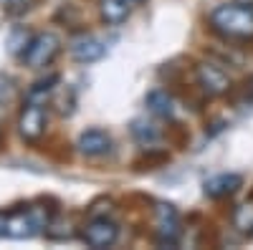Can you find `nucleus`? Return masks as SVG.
I'll return each instance as SVG.
<instances>
[{
	"mask_svg": "<svg viewBox=\"0 0 253 250\" xmlns=\"http://www.w3.org/2000/svg\"><path fill=\"white\" fill-rule=\"evenodd\" d=\"M208 23L220 38L246 43L253 40V5L248 3H220L210 10Z\"/></svg>",
	"mask_w": 253,
	"mask_h": 250,
	"instance_id": "f257e3e1",
	"label": "nucleus"
},
{
	"mask_svg": "<svg viewBox=\"0 0 253 250\" xmlns=\"http://www.w3.org/2000/svg\"><path fill=\"white\" fill-rule=\"evenodd\" d=\"M51 222V215L46 213V207H28V210H15L3 217V235L15 238V240H26L38 233H43Z\"/></svg>",
	"mask_w": 253,
	"mask_h": 250,
	"instance_id": "f03ea898",
	"label": "nucleus"
},
{
	"mask_svg": "<svg viewBox=\"0 0 253 250\" xmlns=\"http://www.w3.org/2000/svg\"><path fill=\"white\" fill-rule=\"evenodd\" d=\"M58 53H61V38L56 33H51V31H41V33H36V36H31L26 40L20 58H23L26 69L43 71L53 64Z\"/></svg>",
	"mask_w": 253,
	"mask_h": 250,
	"instance_id": "7ed1b4c3",
	"label": "nucleus"
},
{
	"mask_svg": "<svg viewBox=\"0 0 253 250\" xmlns=\"http://www.w3.org/2000/svg\"><path fill=\"white\" fill-rule=\"evenodd\" d=\"M81 240L86 243L89 248L94 250H101V248H112L117 240H119V225L107 217V215H91L86 222L81 225Z\"/></svg>",
	"mask_w": 253,
	"mask_h": 250,
	"instance_id": "20e7f679",
	"label": "nucleus"
},
{
	"mask_svg": "<svg viewBox=\"0 0 253 250\" xmlns=\"http://www.w3.org/2000/svg\"><path fill=\"white\" fill-rule=\"evenodd\" d=\"M182 235V222L172 205H155V243L162 248H175Z\"/></svg>",
	"mask_w": 253,
	"mask_h": 250,
	"instance_id": "39448f33",
	"label": "nucleus"
},
{
	"mask_svg": "<svg viewBox=\"0 0 253 250\" xmlns=\"http://www.w3.org/2000/svg\"><path fill=\"white\" fill-rule=\"evenodd\" d=\"M46 127H48V114L43 109V104L28 101L18 114V134H20V139L28 142V144H36L46 134Z\"/></svg>",
	"mask_w": 253,
	"mask_h": 250,
	"instance_id": "423d86ee",
	"label": "nucleus"
},
{
	"mask_svg": "<svg viewBox=\"0 0 253 250\" xmlns=\"http://www.w3.org/2000/svg\"><path fill=\"white\" fill-rule=\"evenodd\" d=\"M195 81L205 96H225L233 89L230 76L213 61H203V64L195 66Z\"/></svg>",
	"mask_w": 253,
	"mask_h": 250,
	"instance_id": "0eeeda50",
	"label": "nucleus"
},
{
	"mask_svg": "<svg viewBox=\"0 0 253 250\" xmlns=\"http://www.w3.org/2000/svg\"><path fill=\"white\" fill-rule=\"evenodd\" d=\"M69 53L76 64H96L107 53V46L91 33H81L69 43Z\"/></svg>",
	"mask_w": 253,
	"mask_h": 250,
	"instance_id": "6e6552de",
	"label": "nucleus"
},
{
	"mask_svg": "<svg viewBox=\"0 0 253 250\" xmlns=\"http://www.w3.org/2000/svg\"><path fill=\"white\" fill-rule=\"evenodd\" d=\"M76 147L84 157H107L112 149H114V142H112V134L104 132V129H86L81 132Z\"/></svg>",
	"mask_w": 253,
	"mask_h": 250,
	"instance_id": "1a4fd4ad",
	"label": "nucleus"
},
{
	"mask_svg": "<svg viewBox=\"0 0 253 250\" xmlns=\"http://www.w3.org/2000/svg\"><path fill=\"white\" fill-rule=\"evenodd\" d=\"M243 187V177L236 175V172H223V175H215L205 182V195L210 200H223V197H230L236 195Z\"/></svg>",
	"mask_w": 253,
	"mask_h": 250,
	"instance_id": "9d476101",
	"label": "nucleus"
},
{
	"mask_svg": "<svg viewBox=\"0 0 253 250\" xmlns=\"http://www.w3.org/2000/svg\"><path fill=\"white\" fill-rule=\"evenodd\" d=\"M144 104H147V109H150V114H155L160 119H172L175 116V107H177L172 94L167 89H152L150 94L144 96Z\"/></svg>",
	"mask_w": 253,
	"mask_h": 250,
	"instance_id": "9b49d317",
	"label": "nucleus"
},
{
	"mask_svg": "<svg viewBox=\"0 0 253 250\" xmlns=\"http://www.w3.org/2000/svg\"><path fill=\"white\" fill-rule=\"evenodd\" d=\"M132 13V0H99V15L107 26H122Z\"/></svg>",
	"mask_w": 253,
	"mask_h": 250,
	"instance_id": "f8f14e48",
	"label": "nucleus"
},
{
	"mask_svg": "<svg viewBox=\"0 0 253 250\" xmlns=\"http://www.w3.org/2000/svg\"><path fill=\"white\" fill-rule=\"evenodd\" d=\"M132 137L142 144V147H147V149H150V147H155V144L160 142V129L155 127V124L152 121H147V119H134L132 121Z\"/></svg>",
	"mask_w": 253,
	"mask_h": 250,
	"instance_id": "ddd939ff",
	"label": "nucleus"
},
{
	"mask_svg": "<svg viewBox=\"0 0 253 250\" xmlns=\"http://www.w3.org/2000/svg\"><path fill=\"white\" fill-rule=\"evenodd\" d=\"M230 220H233V227H236L241 235H253V200L236 205V210H233V215H230Z\"/></svg>",
	"mask_w": 253,
	"mask_h": 250,
	"instance_id": "4468645a",
	"label": "nucleus"
},
{
	"mask_svg": "<svg viewBox=\"0 0 253 250\" xmlns=\"http://www.w3.org/2000/svg\"><path fill=\"white\" fill-rule=\"evenodd\" d=\"M56 83H58V76H56V73H53V76H48V78L36 81L33 86H31V91H28V101H38V104H43V101L53 94Z\"/></svg>",
	"mask_w": 253,
	"mask_h": 250,
	"instance_id": "2eb2a0df",
	"label": "nucleus"
},
{
	"mask_svg": "<svg viewBox=\"0 0 253 250\" xmlns=\"http://www.w3.org/2000/svg\"><path fill=\"white\" fill-rule=\"evenodd\" d=\"M236 104H253V76H248L241 86H238V94L233 96Z\"/></svg>",
	"mask_w": 253,
	"mask_h": 250,
	"instance_id": "dca6fc26",
	"label": "nucleus"
},
{
	"mask_svg": "<svg viewBox=\"0 0 253 250\" xmlns=\"http://www.w3.org/2000/svg\"><path fill=\"white\" fill-rule=\"evenodd\" d=\"M3 124H5V111H3V107H0V134H3Z\"/></svg>",
	"mask_w": 253,
	"mask_h": 250,
	"instance_id": "f3484780",
	"label": "nucleus"
},
{
	"mask_svg": "<svg viewBox=\"0 0 253 250\" xmlns=\"http://www.w3.org/2000/svg\"><path fill=\"white\" fill-rule=\"evenodd\" d=\"M132 3H142V0H132Z\"/></svg>",
	"mask_w": 253,
	"mask_h": 250,
	"instance_id": "a211bd4d",
	"label": "nucleus"
}]
</instances>
